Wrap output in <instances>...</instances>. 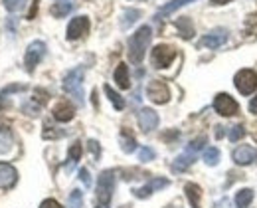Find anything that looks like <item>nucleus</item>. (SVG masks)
Segmentation results:
<instances>
[{"instance_id":"obj_9","label":"nucleus","mask_w":257,"mask_h":208,"mask_svg":"<svg viewBox=\"0 0 257 208\" xmlns=\"http://www.w3.org/2000/svg\"><path fill=\"white\" fill-rule=\"evenodd\" d=\"M214 109L224 115V117H229V115H235L237 113V103L233 101V97H229L227 93H218L216 99H214Z\"/></svg>"},{"instance_id":"obj_32","label":"nucleus","mask_w":257,"mask_h":208,"mask_svg":"<svg viewBox=\"0 0 257 208\" xmlns=\"http://www.w3.org/2000/svg\"><path fill=\"white\" fill-rule=\"evenodd\" d=\"M26 0H4V6L10 10V12H18L22 6H24Z\"/></svg>"},{"instance_id":"obj_31","label":"nucleus","mask_w":257,"mask_h":208,"mask_svg":"<svg viewBox=\"0 0 257 208\" xmlns=\"http://www.w3.org/2000/svg\"><path fill=\"white\" fill-rule=\"evenodd\" d=\"M157 157V153L151 149V147H143L141 151H139V161H143V163H149V161H153Z\"/></svg>"},{"instance_id":"obj_25","label":"nucleus","mask_w":257,"mask_h":208,"mask_svg":"<svg viewBox=\"0 0 257 208\" xmlns=\"http://www.w3.org/2000/svg\"><path fill=\"white\" fill-rule=\"evenodd\" d=\"M81 153H83V149H81V145L79 143H73L71 147H69V153H67V169H71L79 159H81Z\"/></svg>"},{"instance_id":"obj_17","label":"nucleus","mask_w":257,"mask_h":208,"mask_svg":"<svg viewBox=\"0 0 257 208\" xmlns=\"http://www.w3.org/2000/svg\"><path fill=\"white\" fill-rule=\"evenodd\" d=\"M184 192H186V196H188V200H190V206L200 208V200H202V188H200L198 184H194V182H188V184L184 186Z\"/></svg>"},{"instance_id":"obj_27","label":"nucleus","mask_w":257,"mask_h":208,"mask_svg":"<svg viewBox=\"0 0 257 208\" xmlns=\"http://www.w3.org/2000/svg\"><path fill=\"white\" fill-rule=\"evenodd\" d=\"M12 147V133L8 129H0V155L8 153Z\"/></svg>"},{"instance_id":"obj_12","label":"nucleus","mask_w":257,"mask_h":208,"mask_svg":"<svg viewBox=\"0 0 257 208\" xmlns=\"http://www.w3.org/2000/svg\"><path fill=\"white\" fill-rule=\"evenodd\" d=\"M157 125H159V115H157V111H153V109H149V107H145V109L139 111V127H141L145 133L157 129Z\"/></svg>"},{"instance_id":"obj_36","label":"nucleus","mask_w":257,"mask_h":208,"mask_svg":"<svg viewBox=\"0 0 257 208\" xmlns=\"http://www.w3.org/2000/svg\"><path fill=\"white\" fill-rule=\"evenodd\" d=\"M38 2H40V0H34V2H32V10L28 12V20H34V16H36V10H38Z\"/></svg>"},{"instance_id":"obj_23","label":"nucleus","mask_w":257,"mask_h":208,"mask_svg":"<svg viewBox=\"0 0 257 208\" xmlns=\"http://www.w3.org/2000/svg\"><path fill=\"white\" fill-rule=\"evenodd\" d=\"M194 0H170L168 4H164L161 8V12H159V18L164 16V14H170V12H174V10H178V8H182V6H186V4H190Z\"/></svg>"},{"instance_id":"obj_18","label":"nucleus","mask_w":257,"mask_h":208,"mask_svg":"<svg viewBox=\"0 0 257 208\" xmlns=\"http://www.w3.org/2000/svg\"><path fill=\"white\" fill-rule=\"evenodd\" d=\"M115 81L121 89H128L131 87V79H128V68L127 64H119L115 69Z\"/></svg>"},{"instance_id":"obj_38","label":"nucleus","mask_w":257,"mask_h":208,"mask_svg":"<svg viewBox=\"0 0 257 208\" xmlns=\"http://www.w3.org/2000/svg\"><path fill=\"white\" fill-rule=\"evenodd\" d=\"M214 6H222V4H227V2H231V0H210Z\"/></svg>"},{"instance_id":"obj_20","label":"nucleus","mask_w":257,"mask_h":208,"mask_svg":"<svg viewBox=\"0 0 257 208\" xmlns=\"http://www.w3.org/2000/svg\"><path fill=\"white\" fill-rule=\"evenodd\" d=\"M176 28L180 30V36H182L184 40H190L194 36V26H192V22H190V18H180V20H176Z\"/></svg>"},{"instance_id":"obj_8","label":"nucleus","mask_w":257,"mask_h":208,"mask_svg":"<svg viewBox=\"0 0 257 208\" xmlns=\"http://www.w3.org/2000/svg\"><path fill=\"white\" fill-rule=\"evenodd\" d=\"M87 32H89V18L87 16H75L67 26V40H79Z\"/></svg>"},{"instance_id":"obj_6","label":"nucleus","mask_w":257,"mask_h":208,"mask_svg":"<svg viewBox=\"0 0 257 208\" xmlns=\"http://www.w3.org/2000/svg\"><path fill=\"white\" fill-rule=\"evenodd\" d=\"M44 56H46V44L40 42V40L32 42V44L28 46V50H26V56H24V66H26V69H28V71H34V68L42 62Z\"/></svg>"},{"instance_id":"obj_37","label":"nucleus","mask_w":257,"mask_h":208,"mask_svg":"<svg viewBox=\"0 0 257 208\" xmlns=\"http://www.w3.org/2000/svg\"><path fill=\"white\" fill-rule=\"evenodd\" d=\"M249 111H251L253 115H257V95L249 101Z\"/></svg>"},{"instance_id":"obj_3","label":"nucleus","mask_w":257,"mask_h":208,"mask_svg":"<svg viewBox=\"0 0 257 208\" xmlns=\"http://www.w3.org/2000/svg\"><path fill=\"white\" fill-rule=\"evenodd\" d=\"M83 75H85V69L75 68V69H71L64 77L65 93H69L77 103H83V89H81V85H83Z\"/></svg>"},{"instance_id":"obj_16","label":"nucleus","mask_w":257,"mask_h":208,"mask_svg":"<svg viewBox=\"0 0 257 208\" xmlns=\"http://www.w3.org/2000/svg\"><path fill=\"white\" fill-rule=\"evenodd\" d=\"M73 115H75V109H73V105L69 103V101H60V103L54 107V117L58 121H62V123L71 121Z\"/></svg>"},{"instance_id":"obj_33","label":"nucleus","mask_w":257,"mask_h":208,"mask_svg":"<svg viewBox=\"0 0 257 208\" xmlns=\"http://www.w3.org/2000/svg\"><path fill=\"white\" fill-rule=\"evenodd\" d=\"M40 208H64L58 200H54V198H48V200H44L42 204H40Z\"/></svg>"},{"instance_id":"obj_35","label":"nucleus","mask_w":257,"mask_h":208,"mask_svg":"<svg viewBox=\"0 0 257 208\" xmlns=\"http://www.w3.org/2000/svg\"><path fill=\"white\" fill-rule=\"evenodd\" d=\"M89 151L93 153V157H99V145H97V141H89Z\"/></svg>"},{"instance_id":"obj_5","label":"nucleus","mask_w":257,"mask_h":208,"mask_svg":"<svg viewBox=\"0 0 257 208\" xmlns=\"http://www.w3.org/2000/svg\"><path fill=\"white\" fill-rule=\"evenodd\" d=\"M176 58V50L172 48V46H166V44H161V46H157L155 50H153V54H151V60H153V66L159 69H164L168 68L170 64H172V60Z\"/></svg>"},{"instance_id":"obj_24","label":"nucleus","mask_w":257,"mask_h":208,"mask_svg":"<svg viewBox=\"0 0 257 208\" xmlns=\"http://www.w3.org/2000/svg\"><path fill=\"white\" fill-rule=\"evenodd\" d=\"M121 149H123L125 153H133V151L137 149V141H135V137L128 133L127 129L121 131Z\"/></svg>"},{"instance_id":"obj_15","label":"nucleus","mask_w":257,"mask_h":208,"mask_svg":"<svg viewBox=\"0 0 257 208\" xmlns=\"http://www.w3.org/2000/svg\"><path fill=\"white\" fill-rule=\"evenodd\" d=\"M196 155H198V153H194V151H190V149H186L180 157L174 159V163H172V171H174V173H182V171H186L194 161H196Z\"/></svg>"},{"instance_id":"obj_13","label":"nucleus","mask_w":257,"mask_h":208,"mask_svg":"<svg viewBox=\"0 0 257 208\" xmlns=\"http://www.w3.org/2000/svg\"><path fill=\"white\" fill-rule=\"evenodd\" d=\"M16 182H18V171L8 163H0V188L8 190Z\"/></svg>"},{"instance_id":"obj_2","label":"nucleus","mask_w":257,"mask_h":208,"mask_svg":"<svg viewBox=\"0 0 257 208\" xmlns=\"http://www.w3.org/2000/svg\"><path fill=\"white\" fill-rule=\"evenodd\" d=\"M113 190H115V173L103 171L97 180V208H109Z\"/></svg>"},{"instance_id":"obj_30","label":"nucleus","mask_w":257,"mask_h":208,"mask_svg":"<svg viewBox=\"0 0 257 208\" xmlns=\"http://www.w3.org/2000/svg\"><path fill=\"white\" fill-rule=\"evenodd\" d=\"M229 141H239V139L245 137V127L243 125H235V127H231L229 129Z\"/></svg>"},{"instance_id":"obj_19","label":"nucleus","mask_w":257,"mask_h":208,"mask_svg":"<svg viewBox=\"0 0 257 208\" xmlns=\"http://www.w3.org/2000/svg\"><path fill=\"white\" fill-rule=\"evenodd\" d=\"M253 200V190L251 188H241L235 194V206L237 208H247Z\"/></svg>"},{"instance_id":"obj_7","label":"nucleus","mask_w":257,"mask_h":208,"mask_svg":"<svg viewBox=\"0 0 257 208\" xmlns=\"http://www.w3.org/2000/svg\"><path fill=\"white\" fill-rule=\"evenodd\" d=\"M147 95H149L151 101L161 103V105L166 103V101L170 99V91H168L166 83L161 81V79H153V81L147 85Z\"/></svg>"},{"instance_id":"obj_14","label":"nucleus","mask_w":257,"mask_h":208,"mask_svg":"<svg viewBox=\"0 0 257 208\" xmlns=\"http://www.w3.org/2000/svg\"><path fill=\"white\" fill-rule=\"evenodd\" d=\"M225 42H227V32H225V30H216V32H210V34L204 36V38L200 40V46L216 50V48L224 46Z\"/></svg>"},{"instance_id":"obj_22","label":"nucleus","mask_w":257,"mask_h":208,"mask_svg":"<svg viewBox=\"0 0 257 208\" xmlns=\"http://www.w3.org/2000/svg\"><path fill=\"white\" fill-rule=\"evenodd\" d=\"M139 18H141V10H125V12H123V20H121V28L127 30V28H131Z\"/></svg>"},{"instance_id":"obj_4","label":"nucleus","mask_w":257,"mask_h":208,"mask_svg":"<svg viewBox=\"0 0 257 208\" xmlns=\"http://www.w3.org/2000/svg\"><path fill=\"white\" fill-rule=\"evenodd\" d=\"M235 87L239 93L243 95H249L257 89V73L253 69H239L235 73V79H233Z\"/></svg>"},{"instance_id":"obj_21","label":"nucleus","mask_w":257,"mask_h":208,"mask_svg":"<svg viewBox=\"0 0 257 208\" xmlns=\"http://www.w3.org/2000/svg\"><path fill=\"white\" fill-rule=\"evenodd\" d=\"M103 89H105V95L109 97V101L113 103V107H115V109H119V111H121V109L125 107V99H123V97H121V95H119V93H117V91H115L111 85H105Z\"/></svg>"},{"instance_id":"obj_29","label":"nucleus","mask_w":257,"mask_h":208,"mask_svg":"<svg viewBox=\"0 0 257 208\" xmlns=\"http://www.w3.org/2000/svg\"><path fill=\"white\" fill-rule=\"evenodd\" d=\"M83 204V194H81V190H71V194H69V208H81Z\"/></svg>"},{"instance_id":"obj_28","label":"nucleus","mask_w":257,"mask_h":208,"mask_svg":"<svg viewBox=\"0 0 257 208\" xmlns=\"http://www.w3.org/2000/svg\"><path fill=\"white\" fill-rule=\"evenodd\" d=\"M71 4L69 2H58V4H54L52 6V14L56 16V18H64L65 14H69L71 12Z\"/></svg>"},{"instance_id":"obj_10","label":"nucleus","mask_w":257,"mask_h":208,"mask_svg":"<svg viewBox=\"0 0 257 208\" xmlns=\"http://www.w3.org/2000/svg\"><path fill=\"white\" fill-rule=\"evenodd\" d=\"M255 155L257 153L253 147H249V145H239V147L231 153V159H233L235 165L245 167V165H251V163L255 161Z\"/></svg>"},{"instance_id":"obj_1","label":"nucleus","mask_w":257,"mask_h":208,"mask_svg":"<svg viewBox=\"0 0 257 208\" xmlns=\"http://www.w3.org/2000/svg\"><path fill=\"white\" fill-rule=\"evenodd\" d=\"M151 38H153L151 26H141L135 34L131 36V40H128V58H131L133 64H141L145 60Z\"/></svg>"},{"instance_id":"obj_11","label":"nucleus","mask_w":257,"mask_h":208,"mask_svg":"<svg viewBox=\"0 0 257 208\" xmlns=\"http://www.w3.org/2000/svg\"><path fill=\"white\" fill-rule=\"evenodd\" d=\"M168 184H170V180H166V178H151L145 186H141V188H137V190H133V192H135L137 198H147V196H151L153 192H157V190H161V188H166Z\"/></svg>"},{"instance_id":"obj_26","label":"nucleus","mask_w":257,"mask_h":208,"mask_svg":"<svg viewBox=\"0 0 257 208\" xmlns=\"http://www.w3.org/2000/svg\"><path fill=\"white\" fill-rule=\"evenodd\" d=\"M204 163H206L208 167H216V165L220 163V151H218L216 147H208V149L204 151Z\"/></svg>"},{"instance_id":"obj_34","label":"nucleus","mask_w":257,"mask_h":208,"mask_svg":"<svg viewBox=\"0 0 257 208\" xmlns=\"http://www.w3.org/2000/svg\"><path fill=\"white\" fill-rule=\"evenodd\" d=\"M79 178H81V182H83L85 186H91V178H89V171H87V169H81V171H79Z\"/></svg>"}]
</instances>
